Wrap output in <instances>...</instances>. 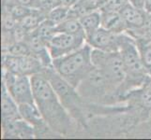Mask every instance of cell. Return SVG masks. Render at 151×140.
Segmentation results:
<instances>
[{"label":"cell","instance_id":"6da1fadb","mask_svg":"<svg viewBox=\"0 0 151 140\" xmlns=\"http://www.w3.org/2000/svg\"><path fill=\"white\" fill-rule=\"evenodd\" d=\"M35 104L44 121L55 131L66 133L70 127V118L51 82L43 75L31 76Z\"/></svg>","mask_w":151,"mask_h":140},{"label":"cell","instance_id":"7a4b0ae2","mask_svg":"<svg viewBox=\"0 0 151 140\" xmlns=\"http://www.w3.org/2000/svg\"><path fill=\"white\" fill-rule=\"evenodd\" d=\"M91 53L92 47L86 43L70 53L53 59V68L77 89L94 66L91 60Z\"/></svg>","mask_w":151,"mask_h":140},{"label":"cell","instance_id":"3957f363","mask_svg":"<svg viewBox=\"0 0 151 140\" xmlns=\"http://www.w3.org/2000/svg\"><path fill=\"white\" fill-rule=\"evenodd\" d=\"M92 64L105 77L112 88L119 86L126 79L123 59L118 51H104L92 49Z\"/></svg>","mask_w":151,"mask_h":140},{"label":"cell","instance_id":"277c9868","mask_svg":"<svg viewBox=\"0 0 151 140\" xmlns=\"http://www.w3.org/2000/svg\"><path fill=\"white\" fill-rule=\"evenodd\" d=\"M119 53L122 56L126 72L125 80H129V81L134 83L143 81L147 71L143 64L140 50L133 41L126 36L121 35Z\"/></svg>","mask_w":151,"mask_h":140},{"label":"cell","instance_id":"5b68a950","mask_svg":"<svg viewBox=\"0 0 151 140\" xmlns=\"http://www.w3.org/2000/svg\"><path fill=\"white\" fill-rule=\"evenodd\" d=\"M3 83L18 105L35 103L30 76L16 75L4 68Z\"/></svg>","mask_w":151,"mask_h":140},{"label":"cell","instance_id":"8992f818","mask_svg":"<svg viewBox=\"0 0 151 140\" xmlns=\"http://www.w3.org/2000/svg\"><path fill=\"white\" fill-rule=\"evenodd\" d=\"M86 42V36L56 32L46 42L52 58L55 59L80 49Z\"/></svg>","mask_w":151,"mask_h":140},{"label":"cell","instance_id":"52a82bcc","mask_svg":"<svg viewBox=\"0 0 151 140\" xmlns=\"http://www.w3.org/2000/svg\"><path fill=\"white\" fill-rule=\"evenodd\" d=\"M4 68L16 75L33 76L39 74L43 65L41 62L32 55L17 56L6 53L3 59Z\"/></svg>","mask_w":151,"mask_h":140},{"label":"cell","instance_id":"ba28073f","mask_svg":"<svg viewBox=\"0 0 151 140\" xmlns=\"http://www.w3.org/2000/svg\"><path fill=\"white\" fill-rule=\"evenodd\" d=\"M121 41V35L114 33L103 27H100L95 32L86 37V43L104 51H118Z\"/></svg>","mask_w":151,"mask_h":140},{"label":"cell","instance_id":"9c48e42d","mask_svg":"<svg viewBox=\"0 0 151 140\" xmlns=\"http://www.w3.org/2000/svg\"><path fill=\"white\" fill-rule=\"evenodd\" d=\"M4 136L10 138H31L33 137V125L22 117L2 118Z\"/></svg>","mask_w":151,"mask_h":140},{"label":"cell","instance_id":"30bf717a","mask_svg":"<svg viewBox=\"0 0 151 140\" xmlns=\"http://www.w3.org/2000/svg\"><path fill=\"white\" fill-rule=\"evenodd\" d=\"M120 14L126 23L127 26L132 28H139L145 24V17L143 9L134 7L131 3H127L120 10Z\"/></svg>","mask_w":151,"mask_h":140},{"label":"cell","instance_id":"8fae6325","mask_svg":"<svg viewBox=\"0 0 151 140\" xmlns=\"http://www.w3.org/2000/svg\"><path fill=\"white\" fill-rule=\"evenodd\" d=\"M101 12V27L114 33L120 34L127 27V24L123 20L119 11H105Z\"/></svg>","mask_w":151,"mask_h":140},{"label":"cell","instance_id":"7c38bea8","mask_svg":"<svg viewBox=\"0 0 151 140\" xmlns=\"http://www.w3.org/2000/svg\"><path fill=\"white\" fill-rule=\"evenodd\" d=\"M2 118H19V105L10 95L6 85H2V100H1Z\"/></svg>","mask_w":151,"mask_h":140},{"label":"cell","instance_id":"4fadbf2b","mask_svg":"<svg viewBox=\"0 0 151 140\" xmlns=\"http://www.w3.org/2000/svg\"><path fill=\"white\" fill-rule=\"evenodd\" d=\"M19 112L21 117L32 125H40L43 122H45L35 103L21 104L19 105Z\"/></svg>","mask_w":151,"mask_h":140},{"label":"cell","instance_id":"5bb4252c","mask_svg":"<svg viewBox=\"0 0 151 140\" xmlns=\"http://www.w3.org/2000/svg\"><path fill=\"white\" fill-rule=\"evenodd\" d=\"M79 21L87 37L101 27V10H93L81 16Z\"/></svg>","mask_w":151,"mask_h":140},{"label":"cell","instance_id":"9a60e30c","mask_svg":"<svg viewBox=\"0 0 151 140\" xmlns=\"http://www.w3.org/2000/svg\"><path fill=\"white\" fill-rule=\"evenodd\" d=\"M56 32H64L73 35H86V32L83 28L82 24L78 18L69 17L62 23L55 25Z\"/></svg>","mask_w":151,"mask_h":140},{"label":"cell","instance_id":"2e32d148","mask_svg":"<svg viewBox=\"0 0 151 140\" xmlns=\"http://www.w3.org/2000/svg\"><path fill=\"white\" fill-rule=\"evenodd\" d=\"M45 19L43 17H41L40 15L34 10L33 12H31L30 14L27 15L23 19H21L18 21V23L21 27L24 30H25L27 32H33L34 30H36L39 25L43 22Z\"/></svg>","mask_w":151,"mask_h":140},{"label":"cell","instance_id":"e0dca14e","mask_svg":"<svg viewBox=\"0 0 151 140\" xmlns=\"http://www.w3.org/2000/svg\"><path fill=\"white\" fill-rule=\"evenodd\" d=\"M70 8L64 6H56L51 10L48 14L47 19L54 24H58L69 18Z\"/></svg>","mask_w":151,"mask_h":140},{"label":"cell","instance_id":"ac0fdd59","mask_svg":"<svg viewBox=\"0 0 151 140\" xmlns=\"http://www.w3.org/2000/svg\"><path fill=\"white\" fill-rule=\"evenodd\" d=\"M7 53L17 55V56H27L32 55V51H31L28 44L25 41H16L15 43L9 46Z\"/></svg>","mask_w":151,"mask_h":140},{"label":"cell","instance_id":"d6986e66","mask_svg":"<svg viewBox=\"0 0 151 140\" xmlns=\"http://www.w3.org/2000/svg\"><path fill=\"white\" fill-rule=\"evenodd\" d=\"M9 11L12 14V16L15 19H17L19 21L21 19H23L24 17H25L27 15L30 14L31 12H33L34 10L27 8V6H24V5L16 4V5H13L12 7H10Z\"/></svg>","mask_w":151,"mask_h":140},{"label":"cell","instance_id":"ffe728a7","mask_svg":"<svg viewBox=\"0 0 151 140\" xmlns=\"http://www.w3.org/2000/svg\"><path fill=\"white\" fill-rule=\"evenodd\" d=\"M129 0H106L101 6V10L105 11H120Z\"/></svg>","mask_w":151,"mask_h":140},{"label":"cell","instance_id":"44dd1931","mask_svg":"<svg viewBox=\"0 0 151 140\" xmlns=\"http://www.w3.org/2000/svg\"><path fill=\"white\" fill-rule=\"evenodd\" d=\"M18 24V20L15 19L9 11L5 12L3 15V30L5 32H9L16 27Z\"/></svg>","mask_w":151,"mask_h":140},{"label":"cell","instance_id":"7402d4cb","mask_svg":"<svg viewBox=\"0 0 151 140\" xmlns=\"http://www.w3.org/2000/svg\"><path fill=\"white\" fill-rule=\"evenodd\" d=\"M140 53L145 69L151 74V45L145 46L144 48L140 49Z\"/></svg>","mask_w":151,"mask_h":140},{"label":"cell","instance_id":"603a6c76","mask_svg":"<svg viewBox=\"0 0 151 140\" xmlns=\"http://www.w3.org/2000/svg\"><path fill=\"white\" fill-rule=\"evenodd\" d=\"M140 100L144 107L151 108V83L145 86L144 90L141 92V95H140Z\"/></svg>","mask_w":151,"mask_h":140},{"label":"cell","instance_id":"cb8c5ba5","mask_svg":"<svg viewBox=\"0 0 151 140\" xmlns=\"http://www.w3.org/2000/svg\"><path fill=\"white\" fill-rule=\"evenodd\" d=\"M145 1V0H129V2L132 5H133L134 7H136L138 9H144Z\"/></svg>","mask_w":151,"mask_h":140},{"label":"cell","instance_id":"d4e9b609","mask_svg":"<svg viewBox=\"0 0 151 140\" xmlns=\"http://www.w3.org/2000/svg\"><path fill=\"white\" fill-rule=\"evenodd\" d=\"M144 9L145 10V11L151 13V0H145Z\"/></svg>","mask_w":151,"mask_h":140},{"label":"cell","instance_id":"484cf974","mask_svg":"<svg viewBox=\"0 0 151 140\" xmlns=\"http://www.w3.org/2000/svg\"><path fill=\"white\" fill-rule=\"evenodd\" d=\"M32 0H17L18 4H22V5H24V6H27L28 4L31 3Z\"/></svg>","mask_w":151,"mask_h":140}]
</instances>
